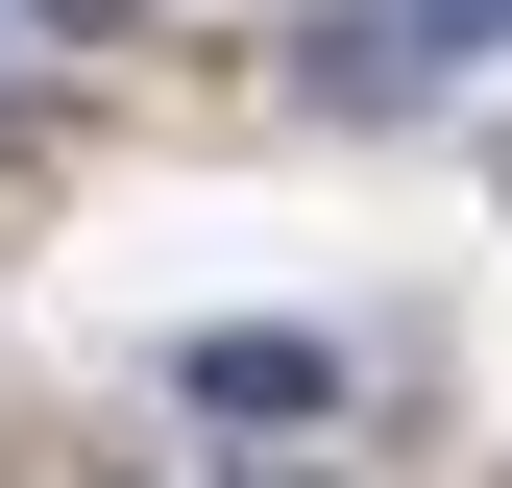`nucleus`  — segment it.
Returning a JSON list of instances; mask_svg holds the SVG:
<instances>
[{
    "label": "nucleus",
    "instance_id": "obj_1",
    "mask_svg": "<svg viewBox=\"0 0 512 488\" xmlns=\"http://www.w3.org/2000/svg\"><path fill=\"white\" fill-rule=\"evenodd\" d=\"M171 391L244 415V440H317V415H342V342L317 318H220V342H171Z\"/></svg>",
    "mask_w": 512,
    "mask_h": 488
},
{
    "label": "nucleus",
    "instance_id": "obj_3",
    "mask_svg": "<svg viewBox=\"0 0 512 488\" xmlns=\"http://www.w3.org/2000/svg\"><path fill=\"white\" fill-rule=\"evenodd\" d=\"M49 25H122V0H49Z\"/></svg>",
    "mask_w": 512,
    "mask_h": 488
},
{
    "label": "nucleus",
    "instance_id": "obj_2",
    "mask_svg": "<svg viewBox=\"0 0 512 488\" xmlns=\"http://www.w3.org/2000/svg\"><path fill=\"white\" fill-rule=\"evenodd\" d=\"M391 25H415V74H439V49H512V0H391Z\"/></svg>",
    "mask_w": 512,
    "mask_h": 488
}]
</instances>
